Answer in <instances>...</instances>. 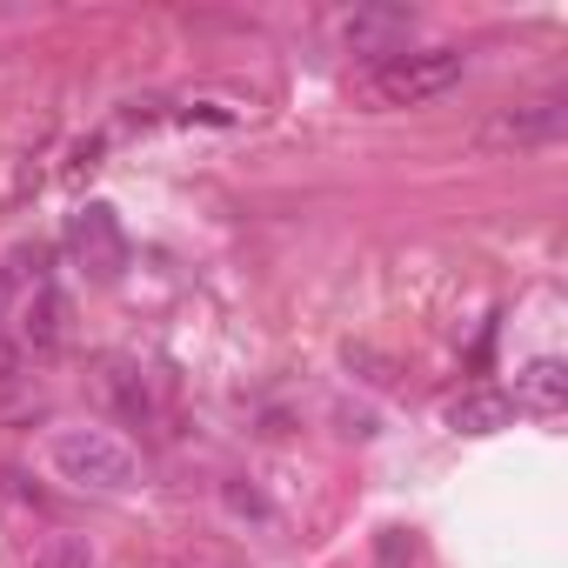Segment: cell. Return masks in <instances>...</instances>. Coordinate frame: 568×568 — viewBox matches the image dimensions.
I'll return each mask as SVG.
<instances>
[{"label": "cell", "mask_w": 568, "mask_h": 568, "mask_svg": "<svg viewBox=\"0 0 568 568\" xmlns=\"http://www.w3.org/2000/svg\"><path fill=\"white\" fill-rule=\"evenodd\" d=\"M68 254L94 274V281H114L128 267V234H121V214L108 201H88L74 221H68Z\"/></svg>", "instance_id": "277c9868"}, {"label": "cell", "mask_w": 568, "mask_h": 568, "mask_svg": "<svg viewBox=\"0 0 568 568\" xmlns=\"http://www.w3.org/2000/svg\"><path fill=\"white\" fill-rule=\"evenodd\" d=\"M408 34H415V14L408 8H355V14H342V48L348 54H368V61L408 54Z\"/></svg>", "instance_id": "5b68a950"}, {"label": "cell", "mask_w": 568, "mask_h": 568, "mask_svg": "<svg viewBox=\"0 0 568 568\" xmlns=\"http://www.w3.org/2000/svg\"><path fill=\"white\" fill-rule=\"evenodd\" d=\"M468 61L462 48H415V54H395V61H375V74L362 81V94L375 108H428L442 101L448 88H462Z\"/></svg>", "instance_id": "7a4b0ae2"}, {"label": "cell", "mask_w": 568, "mask_h": 568, "mask_svg": "<svg viewBox=\"0 0 568 568\" xmlns=\"http://www.w3.org/2000/svg\"><path fill=\"white\" fill-rule=\"evenodd\" d=\"M515 415L528 408V415H561V402H568V368L555 362V355H535L528 368H515Z\"/></svg>", "instance_id": "8992f818"}, {"label": "cell", "mask_w": 568, "mask_h": 568, "mask_svg": "<svg viewBox=\"0 0 568 568\" xmlns=\"http://www.w3.org/2000/svg\"><path fill=\"white\" fill-rule=\"evenodd\" d=\"M448 428L455 435H501V428H515V402L501 388H468L448 402Z\"/></svg>", "instance_id": "52a82bcc"}, {"label": "cell", "mask_w": 568, "mask_h": 568, "mask_svg": "<svg viewBox=\"0 0 568 568\" xmlns=\"http://www.w3.org/2000/svg\"><path fill=\"white\" fill-rule=\"evenodd\" d=\"M568 134V101L561 94H541V101H521V108H495L475 134V148L488 154H528V148H555Z\"/></svg>", "instance_id": "3957f363"}, {"label": "cell", "mask_w": 568, "mask_h": 568, "mask_svg": "<svg viewBox=\"0 0 568 568\" xmlns=\"http://www.w3.org/2000/svg\"><path fill=\"white\" fill-rule=\"evenodd\" d=\"M34 568H94V548L81 535H48L34 548Z\"/></svg>", "instance_id": "ba28073f"}, {"label": "cell", "mask_w": 568, "mask_h": 568, "mask_svg": "<svg viewBox=\"0 0 568 568\" xmlns=\"http://www.w3.org/2000/svg\"><path fill=\"white\" fill-rule=\"evenodd\" d=\"M48 468L81 495H134L141 488V455L114 428H94V422L54 428L48 435Z\"/></svg>", "instance_id": "6da1fadb"}]
</instances>
